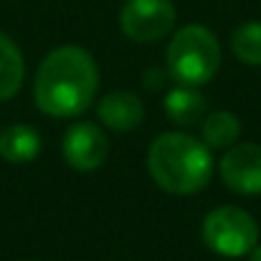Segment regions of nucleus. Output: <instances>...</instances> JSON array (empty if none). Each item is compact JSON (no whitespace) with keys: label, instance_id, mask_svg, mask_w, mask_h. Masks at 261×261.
<instances>
[{"label":"nucleus","instance_id":"obj_1","mask_svg":"<svg viewBox=\"0 0 261 261\" xmlns=\"http://www.w3.org/2000/svg\"><path fill=\"white\" fill-rule=\"evenodd\" d=\"M99 91V69L82 46H59L38 66L33 82L36 107L54 119L84 114Z\"/></svg>","mask_w":261,"mask_h":261},{"label":"nucleus","instance_id":"obj_2","mask_svg":"<svg viewBox=\"0 0 261 261\" xmlns=\"http://www.w3.org/2000/svg\"><path fill=\"white\" fill-rule=\"evenodd\" d=\"M213 168L211 147L188 132H165L152 140L147 150L150 177L170 195H193L203 190L213 177Z\"/></svg>","mask_w":261,"mask_h":261},{"label":"nucleus","instance_id":"obj_3","mask_svg":"<svg viewBox=\"0 0 261 261\" xmlns=\"http://www.w3.org/2000/svg\"><path fill=\"white\" fill-rule=\"evenodd\" d=\"M165 64L177 84L203 87L221 69V43L216 33L200 23L182 25L168 43Z\"/></svg>","mask_w":261,"mask_h":261},{"label":"nucleus","instance_id":"obj_4","mask_svg":"<svg viewBox=\"0 0 261 261\" xmlns=\"http://www.w3.org/2000/svg\"><path fill=\"white\" fill-rule=\"evenodd\" d=\"M200 239L223 259L249 256V251L259 244V223L239 205H218L205 213L200 223Z\"/></svg>","mask_w":261,"mask_h":261},{"label":"nucleus","instance_id":"obj_5","mask_svg":"<svg viewBox=\"0 0 261 261\" xmlns=\"http://www.w3.org/2000/svg\"><path fill=\"white\" fill-rule=\"evenodd\" d=\"M173 0H127L119 10V28L135 43H155L175 28Z\"/></svg>","mask_w":261,"mask_h":261},{"label":"nucleus","instance_id":"obj_6","mask_svg":"<svg viewBox=\"0 0 261 261\" xmlns=\"http://www.w3.org/2000/svg\"><path fill=\"white\" fill-rule=\"evenodd\" d=\"M61 152L74 170L91 173L104 165L109 155V140L96 122H74L61 140Z\"/></svg>","mask_w":261,"mask_h":261},{"label":"nucleus","instance_id":"obj_7","mask_svg":"<svg viewBox=\"0 0 261 261\" xmlns=\"http://www.w3.org/2000/svg\"><path fill=\"white\" fill-rule=\"evenodd\" d=\"M221 180L239 195H261V145L236 142L218 163Z\"/></svg>","mask_w":261,"mask_h":261},{"label":"nucleus","instance_id":"obj_8","mask_svg":"<svg viewBox=\"0 0 261 261\" xmlns=\"http://www.w3.org/2000/svg\"><path fill=\"white\" fill-rule=\"evenodd\" d=\"M96 117L104 127L114 129V132H129L137 124H142L145 119V104L135 91L119 89V91H109L107 96L99 99L96 104Z\"/></svg>","mask_w":261,"mask_h":261},{"label":"nucleus","instance_id":"obj_9","mask_svg":"<svg viewBox=\"0 0 261 261\" xmlns=\"http://www.w3.org/2000/svg\"><path fill=\"white\" fill-rule=\"evenodd\" d=\"M41 135L31 124H10L0 132V158L10 165L33 163L41 155Z\"/></svg>","mask_w":261,"mask_h":261},{"label":"nucleus","instance_id":"obj_10","mask_svg":"<svg viewBox=\"0 0 261 261\" xmlns=\"http://www.w3.org/2000/svg\"><path fill=\"white\" fill-rule=\"evenodd\" d=\"M165 114L177 127H193L203 122V117L208 114V101L198 87L177 84L165 96Z\"/></svg>","mask_w":261,"mask_h":261},{"label":"nucleus","instance_id":"obj_11","mask_svg":"<svg viewBox=\"0 0 261 261\" xmlns=\"http://www.w3.org/2000/svg\"><path fill=\"white\" fill-rule=\"evenodd\" d=\"M25 79V61L18 43L0 31V104L10 101Z\"/></svg>","mask_w":261,"mask_h":261},{"label":"nucleus","instance_id":"obj_12","mask_svg":"<svg viewBox=\"0 0 261 261\" xmlns=\"http://www.w3.org/2000/svg\"><path fill=\"white\" fill-rule=\"evenodd\" d=\"M200 135L211 150H228L241 137V119L228 109L211 112L200 122Z\"/></svg>","mask_w":261,"mask_h":261},{"label":"nucleus","instance_id":"obj_13","mask_svg":"<svg viewBox=\"0 0 261 261\" xmlns=\"http://www.w3.org/2000/svg\"><path fill=\"white\" fill-rule=\"evenodd\" d=\"M231 51L246 66H261V20L241 23L231 33Z\"/></svg>","mask_w":261,"mask_h":261},{"label":"nucleus","instance_id":"obj_14","mask_svg":"<svg viewBox=\"0 0 261 261\" xmlns=\"http://www.w3.org/2000/svg\"><path fill=\"white\" fill-rule=\"evenodd\" d=\"M163 82H165V74H163L160 69H150V71H147V79H145V87L147 89H160L163 87Z\"/></svg>","mask_w":261,"mask_h":261},{"label":"nucleus","instance_id":"obj_15","mask_svg":"<svg viewBox=\"0 0 261 261\" xmlns=\"http://www.w3.org/2000/svg\"><path fill=\"white\" fill-rule=\"evenodd\" d=\"M249 261H261V244H256V246L249 251Z\"/></svg>","mask_w":261,"mask_h":261}]
</instances>
